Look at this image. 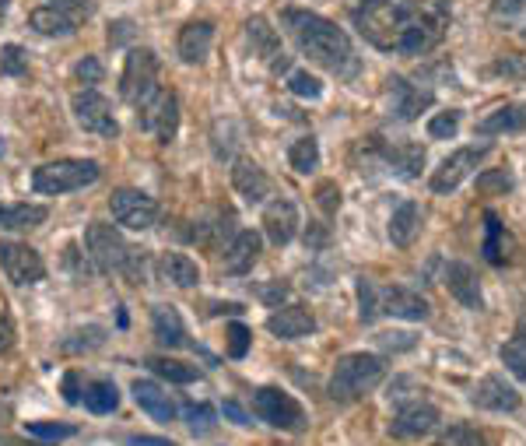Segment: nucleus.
Returning <instances> with one entry per match:
<instances>
[{"mask_svg": "<svg viewBox=\"0 0 526 446\" xmlns=\"http://www.w3.org/2000/svg\"><path fill=\"white\" fill-rule=\"evenodd\" d=\"M351 18L376 50L425 57L446 39L453 11L449 0H362Z\"/></svg>", "mask_w": 526, "mask_h": 446, "instance_id": "obj_1", "label": "nucleus"}, {"mask_svg": "<svg viewBox=\"0 0 526 446\" xmlns=\"http://www.w3.org/2000/svg\"><path fill=\"white\" fill-rule=\"evenodd\" d=\"M285 29L292 32L295 46L306 53L313 64H320L323 71L337 74V78H355L362 60H358L355 46H351L348 32L337 29L334 22H327L323 15L316 11H299V8H288L285 11Z\"/></svg>", "mask_w": 526, "mask_h": 446, "instance_id": "obj_2", "label": "nucleus"}, {"mask_svg": "<svg viewBox=\"0 0 526 446\" xmlns=\"http://www.w3.org/2000/svg\"><path fill=\"white\" fill-rule=\"evenodd\" d=\"M386 376V362L379 355L369 352H355L344 355L334 366V376H330V397L337 404H351L358 397H365L369 390H376Z\"/></svg>", "mask_w": 526, "mask_h": 446, "instance_id": "obj_3", "label": "nucleus"}, {"mask_svg": "<svg viewBox=\"0 0 526 446\" xmlns=\"http://www.w3.org/2000/svg\"><path fill=\"white\" fill-rule=\"evenodd\" d=\"M102 176L99 162L92 159H57V162H46L32 173V187L36 194L46 197H57V194H71V190L81 187H92L95 180Z\"/></svg>", "mask_w": 526, "mask_h": 446, "instance_id": "obj_4", "label": "nucleus"}, {"mask_svg": "<svg viewBox=\"0 0 526 446\" xmlns=\"http://www.w3.org/2000/svg\"><path fill=\"white\" fill-rule=\"evenodd\" d=\"M120 95L134 109H144L158 95V57L151 50H130L127 64H123Z\"/></svg>", "mask_w": 526, "mask_h": 446, "instance_id": "obj_5", "label": "nucleus"}, {"mask_svg": "<svg viewBox=\"0 0 526 446\" xmlns=\"http://www.w3.org/2000/svg\"><path fill=\"white\" fill-rule=\"evenodd\" d=\"M253 411L260 422L274 425V429H285V432H302L306 429V411H302V404L295 401L292 394H285V390L278 387H260L253 394Z\"/></svg>", "mask_w": 526, "mask_h": 446, "instance_id": "obj_6", "label": "nucleus"}, {"mask_svg": "<svg viewBox=\"0 0 526 446\" xmlns=\"http://www.w3.org/2000/svg\"><path fill=\"white\" fill-rule=\"evenodd\" d=\"M127 239L120 236V229H113V225L106 222H92L85 229V253L88 260H92L95 271L102 274H113L123 267V260H127Z\"/></svg>", "mask_w": 526, "mask_h": 446, "instance_id": "obj_7", "label": "nucleus"}, {"mask_svg": "<svg viewBox=\"0 0 526 446\" xmlns=\"http://www.w3.org/2000/svg\"><path fill=\"white\" fill-rule=\"evenodd\" d=\"M109 211H113V218L123 225V229H134V232L151 229V225L158 222V215H162L155 197H148L144 190H130V187L113 190V197H109Z\"/></svg>", "mask_w": 526, "mask_h": 446, "instance_id": "obj_8", "label": "nucleus"}, {"mask_svg": "<svg viewBox=\"0 0 526 446\" xmlns=\"http://www.w3.org/2000/svg\"><path fill=\"white\" fill-rule=\"evenodd\" d=\"M71 109H74L78 127L88 130V134H99V137L120 134V123H116V116H113V106H109L106 95L95 92V88H81V92L71 99Z\"/></svg>", "mask_w": 526, "mask_h": 446, "instance_id": "obj_9", "label": "nucleus"}, {"mask_svg": "<svg viewBox=\"0 0 526 446\" xmlns=\"http://www.w3.org/2000/svg\"><path fill=\"white\" fill-rule=\"evenodd\" d=\"M488 152H491V144H467V148H456V152L446 155L442 166L432 173V190L435 194H453V190L481 166V159Z\"/></svg>", "mask_w": 526, "mask_h": 446, "instance_id": "obj_10", "label": "nucleus"}, {"mask_svg": "<svg viewBox=\"0 0 526 446\" xmlns=\"http://www.w3.org/2000/svg\"><path fill=\"white\" fill-rule=\"evenodd\" d=\"M137 123H141L148 134L158 137V144H172L179 134V99L176 92H165L158 88V95L144 109H137Z\"/></svg>", "mask_w": 526, "mask_h": 446, "instance_id": "obj_11", "label": "nucleus"}, {"mask_svg": "<svg viewBox=\"0 0 526 446\" xmlns=\"http://www.w3.org/2000/svg\"><path fill=\"white\" fill-rule=\"evenodd\" d=\"M0 267L15 285H36L46 278L43 257L29 243H0Z\"/></svg>", "mask_w": 526, "mask_h": 446, "instance_id": "obj_12", "label": "nucleus"}, {"mask_svg": "<svg viewBox=\"0 0 526 446\" xmlns=\"http://www.w3.org/2000/svg\"><path fill=\"white\" fill-rule=\"evenodd\" d=\"M432 102H435L432 88L414 85V81L400 78V74H393L390 78V113L397 116V120H404V123L418 120Z\"/></svg>", "mask_w": 526, "mask_h": 446, "instance_id": "obj_13", "label": "nucleus"}, {"mask_svg": "<svg viewBox=\"0 0 526 446\" xmlns=\"http://www.w3.org/2000/svg\"><path fill=\"white\" fill-rule=\"evenodd\" d=\"M439 408L435 404H428V401H411V404H404V408H397V415H393V422H390V436H397V439H421V436H428V432L439 425Z\"/></svg>", "mask_w": 526, "mask_h": 446, "instance_id": "obj_14", "label": "nucleus"}, {"mask_svg": "<svg viewBox=\"0 0 526 446\" xmlns=\"http://www.w3.org/2000/svg\"><path fill=\"white\" fill-rule=\"evenodd\" d=\"M470 401L484 411H495V415H512V411H519V401H523V397H519V390L512 387V383H505V376L491 373L477 383Z\"/></svg>", "mask_w": 526, "mask_h": 446, "instance_id": "obj_15", "label": "nucleus"}, {"mask_svg": "<svg viewBox=\"0 0 526 446\" xmlns=\"http://www.w3.org/2000/svg\"><path fill=\"white\" fill-rule=\"evenodd\" d=\"M379 313L397 320H428L432 317V306H428L414 288L390 285V288H379Z\"/></svg>", "mask_w": 526, "mask_h": 446, "instance_id": "obj_16", "label": "nucleus"}, {"mask_svg": "<svg viewBox=\"0 0 526 446\" xmlns=\"http://www.w3.org/2000/svg\"><path fill=\"white\" fill-rule=\"evenodd\" d=\"M442 281H446L449 295H453L456 303L463 306V310H484V295H481V281H477L474 267L463 264V260H453V264H446V271H442Z\"/></svg>", "mask_w": 526, "mask_h": 446, "instance_id": "obj_17", "label": "nucleus"}, {"mask_svg": "<svg viewBox=\"0 0 526 446\" xmlns=\"http://www.w3.org/2000/svg\"><path fill=\"white\" fill-rule=\"evenodd\" d=\"M246 36H249V43H253V50H256V57H263L267 64H271V71H288L292 67V60L285 57V50H281V36H278V29H271V22L267 18H260V15H253L246 22Z\"/></svg>", "mask_w": 526, "mask_h": 446, "instance_id": "obj_18", "label": "nucleus"}, {"mask_svg": "<svg viewBox=\"0 0 526 446\" xmlns=\"http://www.w3.org/2000/svg\"><path fill=\"white\" fill-rule=\"evenodd\" d=\"M260 250H263L260 232H253V229L235 232V236L228 239L225 250H221V267H225V274H246V271H253V264L260 260Z\"/></svg>", "mask_w": 526, "mask_h": 446, "instance_id": "obj_19", "label": "nucleus"}, {"mask_svg": "<svg viewBox=\"0 0 526 446\" xmlns=\"http://www.w3.org/2000/svg\"><path fill=\"white\" fill-rule=\"evenodd\" d=\"M267 331L281 341H299L316 331V317L306 306H278V310L267 317Z\"/></svg>", "mask_w": 526, "mask_h": 446, "instance_id": "obj_20", "label": "nucleus"}, {"mask_svg": "<svg viewBox=\"0 0 526 446\" xmlns=\"http://www.w3.org/2000/svg\"><path fill=\"white\" fill-rule=\"evenodd\" d=\"M130 394H134L137 408L148 411L155 422H176L179 408L176 401H172V394L165 387H158L155 380H134V387H130Z\"/></svg>", "mask_w": 526, "mask_h": 446, "instance_id": "obj_21", "label": "nucleus"}, {"mask_svg": "<svg viewBox=\"0 0 526 446\" xmlns=\"http://www.w3.org/2000/svg\"><path fill=\"white\" fill-rule=\"evenodd\" d=\"M299 208L292 201H274L263 211V232L274 246H288L299 232Z\"/></svg>", "mask_w": 526, "mask_h": 446, "instance_id": "obj_22", "label": "nucleus"}, {"mask_svg": "<svg viewBox=\"0 0 526 446\" xmlns=\"http://www.w3.org/2000/svg\"><path fill=\"white\" fill-rule=\"evenodd\" d=\"M232 187L239 190V197H246L249 204H263L267 197H271V176L263 173L253 159H235Z\"/></svg>", "mask_w": 526, "mask_h": 446, "instance_id": "obj_23", "label": "nucleus"}, {"mask_svg": "<svg viewBox=\"0 0 526 446\" xmlns=\"http://www.w3.org/2000/svg\"><path fill=\"white\" fill-rule=\"evenodd\" d=\"M376 152H379V159H383L390 169H397L404 180H414V176L421 173V166H425V148H421V144H383V141H376Z\"/></svg>", "mask_w": 526, "mask_h": 446, "instance_id": "obj_24", "label": "nucleus"}, {"mask_svg": "<svg viewBox=\"0 0 526 446\" xmlns=\"http://www.w3.org/2000/svg\"><path fill=\"white\" fill-rule=\"evenodd\" d=\"M211 43H214L211 22L183 25V32H179V57H183V64H204L211 57Z\"/></svg>", "mask_w": 526, "mask_h": 446, "instance_id": "obj_25", "label": "nucleus"}, {"mask_svg": "<svg viewBox=\"0 0 526 446\" xmlns=\"http://www.w3.org/2000/svg\"><path fill=\"white\" fill-rule=\"evenodd\" d=\"M151 331H155V341L162 348H186V324L179 317L176 306H155L151 310Z\"/></svg>", "mask_w": 526, "mask_h": 446, "instance_id": "obj_26", "label": "nucleus"}, {"mask_svg": "<svg viewBox=\"0 0 526 446\" xmlns=\"http://www.w3.org/2000/svg\"><path fill=\"white\" fill-rule=\"evenodd\" d=\"M29 25L39 32V36H50V39H67V36H74V32H78V18L67 15V11H60V8H53V4L32 11Z\"/></svg>", "mask_w": 526, "mask_h": 446, "instance_id": "obj_27", "label": "nucleus"}, {"mask_svg": "<svg viewBox=\"0 0 526 446\" xmlns=\"http://www.w3.org/2000/svg\"><path fill=\"white\" fill-rule=\"evenodd\" d=\"M50 211L43 204H0V232H29L46 222Z\"/></svg>", "mask_w": 526, "mask_h": 446, "instance_id": "obj_28", "label": "nucleus"}, {"mask_svg": "<svg viewBox=\"0 0 526 446\" xmlns=\"http://www.w3.org/2000/svg\"><path fill=\"white\" fill-rule=\"evenodd\" d=\"M421 232V208L414 201H404L390 215V239L393 246H411Z\"/></svg>", "mask_w": 526, "mask_h": 446, "instance_id": "obj_29", "label": "nucleus"}, {"mask_svg": "<svg viewBox=\"0 0 526 446\" xmlns=\"http://www.w3.org/2000/svg\"><path fill=\"white\" fill-rule=\"evenodd\" d=\"M158 271H162V278L172 281L176 288H193L200 281L197 260H190L186 253H162V260H158Z\"/></svg>", "mask_w": 526, "mask_h": 446, "instance_id": "obj_30", "label": "nucleus"}, {"mask_svg": "<svg viewBox=\"0 0 526 446\" xmlns=\"http://www.w3.org/2000/svg\"><path fill=\"white\" fill-rule=\"evenodd\" d=\"M235 215L232 211H214L207 222L197 225V232H193V239H197L200 246H211V250H225V236L232 239L235 236Z\"/></svg>", "mask_w": 526, "mask_h": 446, "instance_id": "obj_31", "label": "nucleus"}, {"mask_svg": "<svg viewBox=\"0 0 526 446\" xmlns=\"http://www.w3.org/2000/svg\"><path fill=\"white\" fill-rule=\"evenodd\" d=\"M477 130H481L484 137H488V134H512V130H526V106H502V109H495V113L484 116V120L477 123Z\"/></svg>", "mask_w": 526, "mask_h": 446, "instance_id": "obj_32", "label": "nucleus"}, {"mask_svg": "<svg viewBox=\"0 0 526 446\" xmlns=\"http://www.w3.org/2000/svg\"><path fill=\"white\" fill-rule=\"evenodd\" d=\"M85 408L92 411V415H109V411L120 408V390H116L113 380H95L85 387Z\"/></svg>", "mask_w": 526, "mask_h": 446, "instance_id": "obj_33", "label": "nucleus"}, {"mask_svg": "<svg viewBox=\"0 0 526 446\" xmlns=\"http://www.w3.org/2000/svg\"><path fill=\"white\" fill-rule=\"evenodd\" d=\"M502 366L509 369L516 380L526 383V320H519L512 338L502 345Z\"/></svg>", "mask_w": 526, "mask_h": 446, "instance_id": "obj_34", "label": "nucleus"}, {"mask_svg": "<svg viewBox=\"0 0 526 446\" xmlns=\"http://www.w3.org/2000/svg\"><path fill=\"white\" fill-rule=\"evenodd\" d=\"M288 162H292L295 173L309 176L320 169V141L316 137H299V141L288 148Z\"/></svg>", "mask_w": 526, "mask_h": 446, "instance_id": "obj_35", "label": "nucleus"}, {"mask_svg": "<svg viewBox=\"0 0 526 446\" xmlns=\"http://www.w3.org/2000/svg\"><path fill=\"white\" fill-rule=\"evenodd\" d=\"M484 229H488L484 246H481L484 260H488V264H495V267H502L505 264V229H502V222H498L495 211H484Z\"/></svg>", "mask_w": 526, "mask_h": 446, "instance_id": "obj_36", "label": "nucleus"}, {"mask_svg": "<svg viewBox=\"0 0 526 446\" xmlns=\"http://www.w3.org/2000/svg\"><path fill=\"white\" fill-rule=\"evenodd\" d=\"M102 345H106V327H99V324L81 327V331L67 334V338L60 341V348H64V352H71V355L95 352V348H102Z\"/></svg>", "mask_w": 526, "mask_h": 446, "instance_id": "obj_37", "label": "nucleus"}, {"mask_svg": "<svg viewBox=\"0 0 526 446\" xmlns=\"http://www.w3.org/2000/svg\"><path fill=\"white\" fill-rule=\"evenodd\" d=\"M148 366L155 369L162 380H169V383H193L200 376L197 366H186V362L169 359V355H155V359H148Z\"/></svg>", "mask_w": 526, "mask_h": 446, "instance_id": "obj_38", "label": "nucleus"}, {"mask_svg": "<svg viewBox=\"0 0 526 446\" xmlns=\"http://www.w3.org/2000/svg\"><path fill=\"white\" fill-rule=\"evenodd\" d=\"M439 446H491V443H488V436H484V432H477V429H474V425H467V422H453L446 432H442Z\"/></svg>", "mask_w": 526, "mask_h": 446, "instance_id": "obj_39", "label": "nucleus"}, {"mask_svg": "<svg viewBox=\"0 0 526 446\" xmlns=\"http://www.w3.org/2000/svg\"><path fill=\"white\" fill-rule=\"evenodd\" d=\"M358 320L362 324H372L379 317V288L372 285L369 278H358Z\"/></svg>", "mask_w": 526, "mask_h": 446, "instance_id": "obj_40", "label": "nucleus"}, {"mask_svg": "<svg viewBox=\"0 0 526 446\" xmlns=\"http://www.w3.org/2000/svg\"><path fill=\"white\" fill-rule=\"evenodd\" d=\"M214 425H218V411H214L211 404H190V408H186V429H190L193 436H207Z\"/></svg>", "mask_w": 526, "mask_h": 446, "instance_id": "obj_41", "label": "nucleus"}, {"mask_svg": "<svg viewBox=\"0 0 526 446\" xmlns=\"http://www.w3.org/2000/svg\"><path fill=\"white\" fill-rule=\"evenodd\" d=\"M0 74H8V78H22V74H29V53H25L18 43H8L4 50H0Z\"/></svg>", "mask_w": 526, "mask_h": 446, "instance_id": "obj_42", "label": "nucleus"}, {"mask_svg": "<svg viewBox=\"0 0 526 446\" xmlns=\"http://www.w3.org/2000/svg\"><path fill=\"white\" fill-rule=\"evenodd\" d=\"M74 432H78L74 425H60V422H29L25 425V436L43 439V443H60V439H71Z\"/></svg>", "mask_w": 526, "mask_h": 446, "instance_id": "obj_43", "label": "nucleus"}, {"mask_svg": "<svg viewBox=\"0 0 526 446\" xmlns=\"http://www.w3.org/2000/svg\"><path fill=\"white\" fill-rule=\"evenodd\" d=\"M120 274L130 281V285H144L148 281V250H137V246H130L127 250V260H123Z\"/></svg>", "mask_w": 526, "mask_h": 446, "instance_id": "obj_44", "label": "nucleus"}, {"mask_svg": "<svg viewBox=\"0 0 526 446\" xmlns=\"http://www.w3.org/2000/svg\"><path fill=\"white\" fill-rule=\"evenodd\" d=\"M512 187H516V180H512L509 169H488V173L477 176V190L481 194H509Z\"/></svg>", "mask_w": 526, "mask_h": 446, "instance_id": "obj_45", "label": "nucleus"}, {"mask_svg": "<svg viewBox=\"0 0 526 446\" xmlns=\"http://www.w3.org/2000/svg\"><path fill=\"white\" fill-rule=\"evenodd\" d=\"M456 130H460V109H446L428 120V137H435V141H449Z\"/></svg>", "mask_w": 526, "mask_h": 446, "instance_id": "obj_46", "label": "nucleus"}, {"mask_svg": "<svg viewBox=\"0 0 526 446\" xmlns=\"http://www.w3.org/2000/svg\"><path fill=\"white\" fill-rule=\"evenodd\" d=\"M288 92L299 95V99H320L323 85H320V78H313L309 71H292L288 74Z\"/></svg>", "mask_w": 526, "mask_h": 446, "instance_id": "obj_47", "label": "nucleus"}, {"mask_svg": "<svg viewBox=\"0 0 526 446\" xmlns=\"http://www.w3.org/2000/svg\"><path fill=\"white\" fill-rule=\"evenodd\" d=\"M249 345H253V334L246 324H228V355L232 359H246Z\"/></svg>", "mask_w": 526, "mask_h": 446, "instance_id": "obj_48", "label": "nucleus"}, {"mask_svg": "<svg viewBox=\"0 0 526 446\" xmlns=\"http://www.w3.org/2000/svg\"><path fill=\"white\" fill-rule=\"evenodd\" d=\"M316 204L323 208V215H337V208H341V187L337 183H320L316 187Z\"/></svg>", "mask_w": 526, "mask_h": 446, "instance_id": "obj_49", "label": "nucleus"}, {"mask_svg": "<svg viewBox=\"0 0 526 446\" xmlns=\"http://www.w3.org/2000/svg\"><path fill=\"white\" fill-rule=\"evenodd\" d=\"M102 74H106V71H102L99 57H85V60H78V67H74V78H78L81 85H88V88L99 85Z\"/></svg>", "mask_w": 526, "mask_h": 446, "instance_id": "obj_50", "label": "nucleus"}, {"mask_svg": "<svg viewBox=\"0 0 526 446\" xmlns=\"http://www.w3.org/2000/svg\"><path fill=\"white\" fill-rule=\"evenodd\" d=\"M526 11V0H495L491 4V18H498V22H512L516 15H523Z\"/></svg>", "mask_w": 526, "mask_h": 446, "instance_id": "obj_51", "label": "nucleus"}, {"mask_svg": "<svg viewBox=\"0 0 526 446\" xmlns=\"http://www.w3.org/2000/svg\"><path fill=\"white\" fill-rule=\"evenodd\" d=\"M327 243H330V229H327V225L309 222V229H306V246H309V250H323Z\"/></svg>", "mask_w": 526, "mask_h": 446, "instance_id": "obj_52", "label": "nucleus"}, {"mask_svg": "<svg viewBox=\"0 0 526 446\" xmlns=\"http://www.w3.org/2000/svg\"><path fill=\"white\" fill-rule=\"evenodd\" d=\"M53 8L67 11L74 18H88L92 15V0H53Z\"/></svg>", "mask_w": 526, "mask_h": 446, "instance_id": "obj_53", "label": "nucleus"}, {"mask_svg": "<svg viewBox=\"0 0 526 446\" xmlns=\"http://www.w3.org/2000/svg\"><path fill=\"white\" fill-rule=\"evenodd\" d=\"M491 71H495V74H505V78H523V74H526V64H523V60H516V57H502L495 67H491Z\"/></svg>", "mask_w": 526, "mask_h": 446, "instance_id": "obj_54", "label": "nucleus"}, {"mask_svg": "<svg viewBox=\"0 0 526 446\" xmlns=\"http://www.w3.org/2000/svg\"><path fill=\"white\" fill-rule=\"evenodd\" d=\"M285 295H288L285 281H274V285L260 288V299H263V303H271V306H281V299H285Z\"/></svg>", "mask_w": 526, "mask_h": 446, "instance_id": "obj_55", "label": "nucleus"}, {"mask_svg": "<svg viewBox=\"0 0 526 446\" xmlns=\"http://www.w3.org/2000/svg\"><path fill=\"white\" fill-rule=\"evenodd\" d=\"M15 345V324L8 317H0V352H11Z\"/></svg>", "mask_w": 526, "mask_h": 446, "instance_id": "obj_56", "label": "nucleus"}, {"mask_svg": "<svg viewBox=\"0 0 526 446\" xmlns=\"http://www.w3.org/2000/svg\"><path fill=\"white\" fill-rule=\"evenodd\" d=\"M386 348H414V334H379Z\"/></svg>", "mask_w": 526, "mask_h": 446, "instance_id": "obj_57", "label": "nucleus"}, {"mask_svg": "<svg viewBox=\"0 0 526 446\" xmlns=\"http://www.w3.org/2000/svg\"><path fill=\"white\" fill-rule=\"evenodd\" d=\"M130 36V22H116V25H109V43H123V39Z\"/></svg>", "mask_w": 526, "mask_h": 446, "instance_id": "obj_58", "label": "nucleus"}, {"mask_svg": "<svg viewBox=\"0 0 526 446\" xmlns=\"http://www.w3.org/2000/svg\"><path fill=\"white\" fill-rule=\"evenodd\" d=\"M64 394H67V401H71V404L81 401V394H78V376H74V373L64 380Z\"/></svg>", "mask_w": 526, "mask_h": 446, "instance_id": "obj_59", "label": "nucleus"}, {"mask_svg": "<svg viewBox=\"0 0 526 446\" xmlns=\"http://www.w3.org/2000/svg\"><path fill=\"white\" fill-rule=\"evenodd\" d=\"M225 415H228V418H235V422H239V425H249L246 411H242V408H239V404H235V401H225Z\"/></svg>", "mask_w": 526, "mask_h": 446, "instance_id": "obj_60", "label": "nucleus"}, {"mask_svg": "<svg viewBox=\"0 0 526 446\" xmlns=\"http://www.w3.org/2000/svg\"><path fill=\"white\" fill-rule=\"evenodd\" d=\"M130 446H172L169 439H151V436H134L130 439Z\"/></svg>", "mask_w": 526, "mask_h": 446, "instance_id": "obj_61", "label": "nucleus"}, {"mask_svg": "<svg viewBox=\"0 0 526 446\" xmlns=\"http://www.w3.org/2000/svg\"><path fill=\"white\" fill-rule=\"evenodd\" d=\"M8 4H11V0H0V18L8 15Z\"/></svg>", "mask_w": 526, "mask_h": 446, "instance_id": "obj_62", "label": "nucleus"}]
</instances>
